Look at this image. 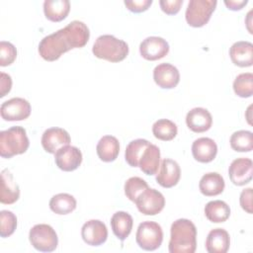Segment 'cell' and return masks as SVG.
Returning a JSON list of instances; mask_svg holds the SVG:
<instances>
[{"mask_svg": "<svg viewBox=\"0 0 253 253\" xmlns=\"http://www.w3.org/2000/svg\"><path fill=\"white\" fill-rule=\"evenodd\" d=\"M150 144V142L143 138H137L131 140L126 148L125 158L127 164L131 167H138L139 159L145 150V148Z\"/></svg>", "mask_w": 253, "mask_h": 253, "instance_id": "cell-29", "label": "cell"}, {"mask_svg": "<svg viewBox=\"0 0 253 253\" xmlns=\"http://www.w3.org/2000/svg\"><path fill=\"white\" fill-rule=\"evenodd\" d=\"M17 227V216L10 211H0V236L5 238L14 233Z\"/></svg>", "mask_w": 253, "mask_h": 253, "instance_id": "cell-34", "label": "cell"}, {"mask_svg": "<svg viewBox=\"0 0 253 253\" xmlns=\"http://www.w3.org/2000/svg\"><path fill=\"white\" fill-rule=\"evenodd\" d=\"M70 11L68 0H45L43 2V13L46 19L51 22L64 20Z\"/></svg>", "mask_w": 253, "mask_h": 253, "instance_id": "cell-26", "label": "cell"}, {"mask_svg": "<svg viewBox=\"0 0 253 253\" xmlns=\"http://www.w3.org/2000/svg\"><path fill=\"white\" fill-rule=\"evenodd\" d=\"M231 61L239 67H249L253 63V44L247 41L234 42L229 48Z\"/></svg>", "mask_w": 253, "mask_h": 253, "instance_id": "cell-19", "label": "cell"}, {"mask_svg": "<svg viewBox=\"0 0 253 253\" xmlns=\"http://www.w3.org/2000/svg\"><path fill=\"white\" fill-rule=\"evenodd\" d=\"M251 108H252V106H249L248 107V109H247V113H248V117H247V121H248V123L251 125V116L249 115L250 113H251Z\"/></svg>", "mask_w": 253, "mask_h": 253, "instance_id": "cell-41", "label": "cell"}, {"mask_svg": "<svg viewBox=\"0 0 253 253\" xmlns=\"http://www.w3.org/2000/svg\"><path fill=\"white\" fill-rule=\"evenodd\" d=\"M31 111L30 103L26 99L20 97H15L5 101L0 107L2 119L9 122L26 120L30 117Z\"/></svg>", "mask_w": 253, "mask_h": 253, "instance_id": "cell-9", "label": "cell"}, {"mask_svg": "<svg viewBox=\"0 0 253 253\" xmlns=\"http://www.w3.org/2000/svg\"><path fill=\"white\" fill-rule=\"evenodd\" d=\"M160 169L156 173V181L163 188H172L176 186L181 177V169L179 164L170 158L161 161Z\"/></svg>", "mask_w": 253, "mask_h": 253, "instance_id": "cell-15", "label": "cell"}, {"mask_svg": "<svg viewBox=\"0 0 253 253\" xmlns=\"http://www.w3.org/2000/svg\"><path fill=\"white\" fill-rule=\"evenodd\" d=\"M230 245L228 232L223 228L211 229L206 239V249L209 253H225Z\"/></svg>", "mask_w": 253, "mask_h": 253, "instance_id": "cell-21", "label": "cell"}, {"mask_svg": "<svg viewBox=\"0 0 253 253\" xmlns=\"http://www.w3.org/2000/svg\"><path fill=\"white\" fill-rule=\"evenodd\" d=\"M20 198L19 185L14 180L13 174L8 169L1 171V194L0 202L5 205L16 203Z\"/></svg>", "mask_w": 253, "mask_h": 253, "instance_id": "cell-20", "label": "cell"}, {"mask_svg": "<svg viewBox=\"0 0 253 253\" xmlns=\"http://www.w3.org/2000/svg\"><path fill=\"white\" fill-rule=\"evenodd\" d=\"M183 0H161L159 2L161 10L167 15H175L180 11Z\"/></svg>", "mask_w": 253, "mask_h": 253, "instance_id": "cell-37", "label": "cell"}, {"mask_svg": "<svg viewBox=\"0 0 253 253\" xmlns=\"http://www.w3.org/2000/svg\"><path fill=\"white\" fill-rule=\"evenodd\" d=\"M93 54L111 62H120L128 54L127 43L112 35H102L97 38L92 47Z\"/></svg>", "mask_w": 253, "mask_h": 253, "instance_id": "cell-3", "label": "cell"}, {"mask_svg": "<svg viewBox=\"0 0 253 253\" xmlns=\"http://www.w3.org/2000/svg\"><path fill=\"white\" fill-rule=\"evenodd\" d=\"M230 181L236 186H243L252 180L253 162L250 158L240 157L234 159L228 168Z\"/></svg>", "mask_w": 253, "mask_h": 253, "instance_id": "cell-13", "label": "cell"}, {"mask_svg": "<svg viewBox=\"0 0 253 253\" xmlns=\"http://www.w3.org/2000/svg\"><path fill=\"white\" fill-rule=\"evenodd\" d=\"M56 166L65 172L76 170L82 162V153L76 146L65 145L54 153Z\"/></svg>", "mask_w": 253, "mask_h": 253, "instance_id": "cell-12", "label": "cell"}, {"mask_svg": "<svg viewBox=\"0 0 253 253\" xmlns=\"http://www.w3.org/2000/svg\"><path fill=\"white\" fill-rule=\"evenodd\" d=\"M170 253H194L197 248L196 225L187 218H179L171 224Z\"/></svg>", "mask_w": 253, "mask_h": 253, "instance_id": "cell-2", "label": "cell"}, {"mask_svg": "<svg viewBox=\"0 0 253 253\" xmlns=\"http://www.w3.org/2000/svg\"><path fill=\"white\" fill-rule=\"evenodd\" d=\"M154 82L163 89L175 88L180 81V73L177 67L170 63H160L153 70Z\"/></svg>", "mask_w": 253, "mask_h": 253, "instance_id": "cell-16", "label": "cell"}, {"mask_svg": "<svg viewBox=\"0 0 253 253\" xmlns=\"http://www.w3.org/2000/svg\"><path fill=\"white\" fill-rule=\"evenodd\" d=\"M139 52L146 60H158L168 54L169 44L161 37H148L140 42Z\"/></svg>", "mask_w": 253, "mask_h": 253, "instance_id": "cell-10", "label": "cell"}, {"mask_svg": "<svg viewBox=\"0 0 253 253\" xmlns=\"http://www.w3.org/2000/svg\"><path fill=\"white\" fill-rule=\"evenodd\" d=\"M83 241L90 246H100L108 238V229L106 224L99 219H90L85 222L81 228Z\"/></svg>", "mask_w": 253, "mask_h": 253, "instance_id": "cell-11", "label": "cell"}, {"mask_svg": "<svg viewBox=\"0 0 253 253\" xmlns=\"http://www.w3.org/2000/svg\"><path fill=\"white\" fill-rule=\"evenodd\" d=\"M230 146L237 152H249L253 149V134L250 130H237L230 136Z\"/></svg>", "mask_w": 253, "mask_h": 253, "instance_id": "cell-31", "label": "cell"}, {"mask_svg": "<svg viewBox=\"0 0 253 253\" xmlns=\"http://www.w3.org/2000/svg\"><path fill=\"white\" fill-rule=\"evenodd\" d=\"M29 239L35 249L42 252H52L58 245L55 230L45 223L34 225L29 232Z\"/></svg>", "mask_w": 253, "mask_h": 253, "instance_id": "cell-7", "label": "cell"}, {"mask_svg": "<svg viewBox=\"0 0 253 253\" xmlns=\"http://www.w3.org/2000/svg\"><path fill=\"white\" fill-rule=\"evenodd\" d=\"M233 91L241 98H249L253 94V74L241 73L233 81Z\"/></svg>", "mask_w": 253, "mask_h": 253, "instance_id": "cell-32", "label": "cell"}, {"mask_svg": "<svg viewBox=\"0 0 253 253\" xmlns=\"http://www.w3.org/2000/svg\"><path fill=\"white\" fill-rule=\"evenodd\" d=\"M75 198L67 193L54 195L49 201V209L56 214H68L76 209Z\"/></svg>", "mask_w": 253, "mask_h": 253, "instance_id": "cell-28", "label": "cell"}, {"mask_svg": "<svg viewBox=\"0 0 253 253\" xmlns=\"http://www.w3.org/2000/svg\"><path fill=\"white\" fill-rule=\"evenodd\" d=\"M126 7L133 13H141L146 11L152 4V0H126Z\"/></svg>", "mask_w": 253, "mask_h": 253, "instance_id": "cell-36", "label": "cell"}, {"mask_svg": "<svg viewBox=\"0 0 253 253\" xmlns=\"http://www.w3.org/2000/svg\"><path fill=\"white\" fill-rule=\"evenodd\" d=\"M86 24L72 21L64 28L44 37L39 43V53L46 61H54L72 48H81L89 41Z\"/></svg>", "mask_w": 253, "mask_h": 253, "instance_id": "cell-1", "label": "cell"}, {"mask_svg": "<svg viewBox=\"0 0 253 253\" xmlns=\"http://www.w3.org/2000/svg\"><path fill=\"white\" fill-rule=\"evenodd\" d=\"M247 3V0H224L225 6L232 11L241 10Z\"/></svg>", "mask_w": 253, "mask_h": 253, "instance_id": "cell-40", "label": "cell"}, {"mask_svg": "<svg viewBox=\"0 0 253 253\" xmlns=\"http://www.w3.org/2000/svg\"><path fill=\"white\" fill-rule=\"evenodd\" d=\"M12 87V78L9 74L1 72L0 74V97L3 98L10 92Z\"/></svg>", "mask_w": 253, "mask_h": 253, "instance_id": "cell-39", "label": "cell"}, {"mask_svg": "<svg viewBox=\"0 0 253 253\" xmlns=\"http://www.w3.org/2000/svg\"><path fill=\"white\" fill-rule=\"evenodd\" d=\"M96 151L98 157L104 162H112L120 153V143L113 135H104L97 143Z\"/></svg>", "mask_w": 253, "mask_h": 253, "instance_id": "cell-24", "label": "cell"}, {"mask_svg": "<svg viewBox=\"0 0 253 253\" xmlns=\"http://www.w3.org/2000/svg\"><path fill=\"white\" fill-rule=\"evenodd\" d=\"M241 208L248 213H252V188L244 189L239 198Z\"/></svg>", "mask_w": 253, "mask_h": 253, "instance_id": "cell-38", "label": "cell"}, {"mask_svg": "<svg viewBox=\"0 0 253 253\" xmlns=\"http://www.w3.org/2000/svg\"><path fill=\"white\" fill-rule=\"evenodd\" d=\"M224 187V179L217 172H210L203 175L199 183L201 193L207 197H213L221 194Z\"/></svg>", "mask_w": 253, "mask_h": 253, "instance_id": "cell-22", "label": "cell"}, {"mask_svg": "<svg viewBox=\"0 0 253 253\" xmlns=\"http://www.w3.org/2000/svg\"><path fill=\"white\" fill-rule=\"evenodd\" d=\"M17 57V49L15 45L9 42L2 41L0 42V65L8 66L12 64Z\"/></svg>", "mask_w": 253, "mask_h": 253, "instance_id": "cell-35", "label": "cell"}, {"mask_svg": "<svg viewBox=\"0 0 253 253\" xmlns=\"http://www.w3.org/2000/svg\"><path fill=\"white\" fill-rule=\"evenodd\" d=\"M111 227L114 234L122 241L126 239L131 232L133 219L126 211H117L111 218Z\"/></svg>", "mask_w": 253, "mask_h": 253, "instance_id": "cell-25", "label": "cell"}, {"mask_svg": "<svg viewBox=\"0 0 253 253\" xmlns=\"http://www.w3.org/2000/svg\"><path fill=\"white\" fill-rule=\"evenodd\" d=\"M148 188V184L139 177H130L125 183V194L128 200L134 202L139 194Z\"/></svg>", "mask_w": 253, "mask_h": 253, "instance_id": "cell-33", "label": "cell"}, {"mask_svg": "<svg viewBox=\"0 0 253 253\" xmlns=\"http://www.w3.org/2000/svg\"><path fill=\"white\" fill-rule=\"evenodd\" d=\"M205 214L206 217L211 222H224L228 219L230 215V208L223 201H211L205 207Z\"/></svg>", "mask_w": 253, "mask_h": 253, "instance_id": "cell-27", "label": "cell"}, {"mask_svg": "<svg viewBox=\"0 0 253 253\" xmlns=\"http://www.w3.org/2000/svg\"><path fill=\"white\" fill-rule=\"evenodd\" d=\"M160 166V149L155 144L150 143L143 151L138 167L146 175H154Z\"/></svg>", "mask_w": 253, "mask_h": 253, "instance_id": "cell-23", "label": "cell"}, {"mask_svg": "<svg viewBox=\"0 0 253 253\" xmlns=\"http://www.w3.org/2000/svg\"><path fill=\"white\" fill-rule=\"evenodd\" d=\"M29 145L26 129L22 126H12L0 132V155L3 158H11L25 153Z\"/></svg>", "mask_w": 253, "mask_h": 253, "instance_id": "cell-4", "label": "cell"}, {"mask_svg": "<svg viewBox=\"0 0 253 253\" xmlns=\"http://www.w3.org/2000/svg\"><path fill=\"white\" fill-rule=\"evenodd\" d=\"M187 126L194 132H205L212 125V117L205 108H194L186 116Z\"/></svg>", "mask_w": 253, "mask_h": 253, "instance_id": "cell-17", "label": "cell"}, {"mask_svg": "<svg viewBox=\"0 0 253 253\" xmlns=\"http://www.w3.org/2000/svg\"><path fill=\"white\" fill-rule=\"evenodd\" d=\"M135 240L143 250L154 251L158 249L163 241V231L160 224L151 220L142 221L137 227Z\"/></svg>", "mask_w": 253, "mask_h": 253, "instance_id": "cell-5", "label": "cell"}, {"mask_svg": "<svg viewBox=\"0 0 253 253\" xmlns=\"http://www.w3.org/2000/svg\"><path fill=\"white\" fill-rule=\"evenodd\" d=\"M178 132L176 124L167 119H161L156 121L152 126L153 135L163 141L172 140Z\"/></svg>", "mask_w": 253, "mask_h": 253, "instance_id": "cell-30", "label": "cell"}, {"mask_svg": "<svg viewBox=\"0 0 253 253\" xmlns=\"http://www.w3.org/2000/svg\"><path fill=\"white\" fill-rule=\"evenodd\" d=\"M42 145L48 153H55L61 147L68 145L71 141L69 133L61 127H49L42 136Z\"/></svg>", "mask_w": 253, "mask_h": 253, "instance_id": "cell-14", "label": "cell"}, {"mask_svg": "<svg viewBox=\"0 0 253 253\" xmlns=\"http://www.w3.org/2000/svg\"><path fill=\"white\" fill-rule=\"evenodd\" d=\"M216 4V0H190L185 13L188 25L194 28L205 26L210 21Z\"/></svg>", "mask_w": 253, "mask_h": 253, "instance_id": "cell-6", "label": "cell"}, {"mask_svg": "<svg viewBox=\"0 0 253 253\" xmlns=\"http://www.w3.org/2000/svg\"><path fill=\"white\" fill-rule=\"evenodd\" d=\"M134 203L142 214L155 215L164 209L165 198L159 191L148 187L138 195Z\"/></svg>", "mask_w": 253, "mask_h": 253, "instance_id": "cell-8", "label": "cell"}, {"mask_svg": "<svg viewBox=\"0 0 253 253\" xmlns=\"http://www.w3.org/2000/svg\"><path fill=\"white\" fill-rule=\"evenodd\" d=\"M217 153V145L210 137H200L192 144L193 157L202 163L211 162Z\"/></svg>", "mask_w": 253, "mask_h": 253, "instance_id": "cell-18", "label": "cell"}]
</instances>
